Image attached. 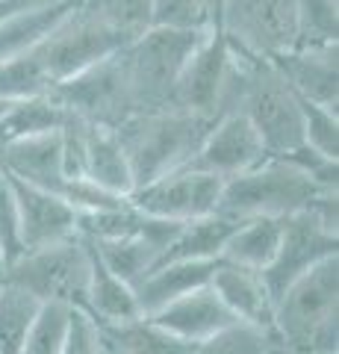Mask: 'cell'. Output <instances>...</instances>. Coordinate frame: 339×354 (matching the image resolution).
Segmentation results:
<instances>
[{"label":"cell","instance_id":"cell-17","mask_svg":"<svg viewBox=\"0 0 339 354\" xmlns=\"http://www.w3.org/2000/svg\"><path fill=\"white\" fill-rule=\"evenodd\" d=\"M151 319L166 330H171V334L189 339V342H201L206 337H213L215 330L236 322L231 316V310L224 307V301L215 295V290L210 283L174 298L171 304L159 307L157 313H151Z\"/></svg>","mask_w":339,"mask_h":354},{"label":"cell","instance_id":"cell-33","mask_svg":"<svg viewBox=\"0 0 339 354\" xmlns=\"http://www.w3.org/2000/svg\"><path fill=\"white\" fill-rule=\"evenodd\" d=\"M62 354H109L101 339V328H97L95 319L80 307H71Z\"/></svg>","mask_w":339,"mask_h":354},{"label":"cell","instance_id":"cell-35","mask_svg":"<svg viewBox=\"0 0 339 354\" xmlns=\"http://www.w3.org/2000/svg\"><path fill=\"white\" fill-rule=\"evenodd\" d=\"M9 104H12V97H0V115H3L6 109H9Z\"/></svg>","mask_w":339,"mask_h":354},{"label":"cell","instance_id":"cell-32","mask_svg":"<svg viewBox=\"0 0 339 354\" xmlns=\"http://www.w3.org/2000/svg\"><path fill=\"white\" fill-rule=\"evenodd\" d=\"M0 254H3V263L6 266L24 254L15 192H12V183H9V177H6L3 169H0Z\"/></svg>","mask_w":339,"mask_h":354},{"label":"cell","instance_id":"cell-18","mask_svg":"<svg viewBox=\"0 0 339 354\" xmlns=\"http://www.w3.org/2000/svg\"><path fill=\"white\" fill-rule=\"evenodd\" d=\"M77 3L80 0H45V3L18 9L15 15H9L0 24V62L18 59L32 50L50 30H57L77 9Z\"/></svg>","mask_w":339,"mask_h":354},{"label":"cell","instance_id":"cell-12","mask_svg":"<svg viewBox=\"0 0 339 354\" xmlns=\"http://www.w3.org/2000/svg\"><path fill=\"white\" fill-rule=\"evenodd\" d=\"M266 157L269 151L257 127L242 113H222L204 136L201 148L195 151L189 169H201L222 180H231L236 174L251 171Z\"/></svg>","mask_w":339,"mask_h":354},{"label":"cell","instance_id":"cell-21","mask_svg":"<svg viewBox=\"0 0 339 354\" xmlns=\"http://www.w3.org/2000/svg\"><path fill=\"white\" fill-rule=\"evenodd\" d=\"M86 245H89L92 272H89V292H86L83 310L97 325H118V322H127V319L142 316L136 290L106 269L104 260L97 257V251L92 248V242H86Z\"/></svg>","mask_w":339,"mask_h":354},{"label":"cell","instance_id":"cell-8","mask_svg":"<svg viewBox=\"0 0 339 354\" xmlns=\"http://www.w3.org/2000/svg\"><path fill=\"white\" fill-rule=\"evenodd\" d=\"M304 0H218L215 27L233 48L275 57L298 44Z\"/></svg>","mask_w":339,"mask_h":354},{"label":"cell","instance_id":"cell-2","mask_svg":"<svg viewBox=\"0 0 339 354\" xmlns=\"http://www.w3.org/2000/svg\"><path fill=\"white\" fill-rule=\"evenodd\" d=\"M215 118L192 115L183 109H151L133 113L122 124H115L118 142L127 153L136 189L157 177H166L192 162L195 151L201 148L204 136L210 133ZM133 189V192H136Z\"/></svg>","mask_w":339,"mask_h":354},{"label":"cell","instance_id":"cell-4","mask_svg":"<svg viewBox=\"0 0 339 354\" xmlns=\"http://www.w3.org/2000/svg\"><path fill=\"white\" fill-rule=\"evenodd\" d=\"M325 192H339V189H325L287 157H266L251 171L224 180L215 213L233 221H245L257 216L289 218L301 213V209H307Z\"/></svg>","mask_w":339,"mask_h":354},{"label":"cell","instance_id":"cell-6","mask_svg":"<svg viewBox=\"0 0 339 354\" xmlns=\"http://www.w3.org/2000/svg\"><path fill=\"white\" fill-rule=\"evenodd\" d=\"M130 36L122 30L109 27L106 21L86 12L77 3V9L62 21L57 30H50L36 48L27 50L24 57L32 62V68L45 80L48 92L57 83L68 80V77L86 71L89 65L113 57L118 48H124Z\"/></svg>","mask_w":339,"mask_h":354},{"label":"cell","instance_id":"cell-5","mask_svg":"<svg viewBox=\"0 0 339 354\" xmlns=\"http://www.w3.org/2000/svg\"><path fill=\"white\" fill-rule=\"evenodd\" d=\"M333 254H339V192H325L307 209L283 218L278 254L260 274L278 301L292 281Z\"/></svg>","mask_w":339,"mask_h":354},{"label":"cell","instance_id":"cell-37","mask_svg":"<svg viewBox=\"0 0 339 354\" xmlns=\"http://www.w3.org/2000/svg\"><path fill=\"white\" fill-rule=\"evenodd\" d=\"M271 354H280V351H278V346H275V348H271Z\"/></svg>","mask_w":339,"mask_h":354},{"label":"cell","instance_id":"cell-34","mask_svg":"<svg viewBox=\"0 0 339 354\" xmlns=\"http://www.w3.org/2000/svg\"><path fill=\"white\" fill-rule=\"evenodd\" d=\"M36 3H45V0H0V24H3L9 15H15L18 9H27Z\"/></svg>","mask_w":339,"mask_h":354},{"label":"cell","instance_id":"cell-28","mask_svg":"<svg viewBox=\"0 0 339 354\" xmlns=\"http://www.w3.org/2000/svg\"><path fill=\"white\" fill-rule=\"evenodd\" d=\"M218 18V0H151V24L210 30Z\"/></svg>","mask_w":339,"mask_h":354},{"label":"cell","instance_id":"cell-36","mask_svg":"<svg viewBox=\"0 0 339 354\" xmlns=\"http://www.w3.org/2000/svg\"><path fill=\"white\" fill-rule=\"evenodd\" d=\"M3 272H6V263H3V254H0V281H3Z\"/></svg>","mask_w":339,"mask_h":354},{"label":"cell","instance_id":"cell-29","mask_svg":"<svg viewBox=\"0 0 339 354\" xmlns=\"http://www.w3.org/2000/svg\"><path fill=\"white\" fill-rule=\"evenodd\" d=\"M68 316H71V304H62V301L41 304V313L36 319V325H32L21 354H62Z\"/></svg>","mask_w":339,"mask_h":354},{"label":"cell","instance_id":"cell-16","mask_svg":"<svg viewBox=\"0 0 339 354\" xmlns=\"http://www.w3.org/2000/svg\"><path fill=\"white\" fill-rule=\"evenodd\" d=\"M210 286L224 301V307L231 310L236 322L257 325L262 330H275V298H271L269 286L257 269L215 260Z\"/></svg>","mask_w":339,"mask_h":354},{"label":"cell","instance_id":"cell-13","mask_svg":"<svg viewBox=\"0 0 339 354\" xmlns=\"http://www.w3.org/2000/svg\"><path fill=\"white\" fill-rule=\"evenodd\" d=\"M9 177V174H6ZM18 204V225L24 251L45 248L53 242L77 236V209H74L62 195L30 186L18 177H9Z\"/></svg>","mask_w":339,"mask_h":354},{"label":"cell","instance_id":"cell-24","mask_svg":"<svg viewBox=\"0 0 339 354\" xmlns=\"http://www.w3.org/2000/svg\"><path fill=\"white\" fill-rule=\"evenodd\" d=\"M236 227L233 218L227 216H204L183 221V227L174 234V239L166 245V251L159 254V263H189V260H218L224 239L231 236V230Z\"/></svg>","mask_w":339,"mask_h":354},{"label":"cell","instance_id":"cell-10","mask_svg":"<svg viewBox=\"0 0 339 354\" xmlns=\"http://www.w3.org/2000/svg\"><path fill=\"white\" fill-rule=\"evenodd\" d=\"M65 113L77 115L92 124L115 127L122 124L127 115H133V104L127 97L122 68L115 62V53L101 62L89 65L86 71L68 77V80L57 83L48 92Z\"/></svg>","mask_w":339,"mask_h":354},{"label":"cell","instance_id":"cell-20","mask_svg":"<svg viewBox=\"0 0 339 354\" xmlns=\"http://www.w3.org/2000/svg\"><path fill=\"white\" fill-rule=\"evenodd\" d=\"M83 177L92 183L104 186V189L130 198L136 189L133 171H130L127 153L118 142L115 127L106 124H89L86 133V160H83Z\"/></svg>","mask_w":339,"mask_h":354},{"label":"cell","instance_id":"cell-1","mask_svg":"<svg viewBox=\"0 0 339 354\" xmlns=\"http://www.w3.org/2000/svg\"><path fill=\"white\" fill-rule=\"evenodd\" d=\"M280 354H339V254L316 263L275 301Z\"/></svg>","mask_w":339,"mask_h":354},{"label":"cell","instance_id":"cell-31","mask_svg":"<svg viewBox=\"0 0 339 354\" xmlns=\"http://www.w3.org/2000/svg\"><path fill=\"white\" fill-rule=\"evenodd\" d=\"M298 97V95H295ZM301 106V121H304V145L316 148L325 157L339 160V118L336 109H327L307 101V97H298Z\"/></svg>","mask_w":339,"mask_h":354},{"label":"cell","instance_id":"cell-14","mask_svg":"<svg viewBox=\"0 0 339 354\" xmlns=\"http://www.w3.org/2000/svg\"><path fill=\"white\" fill-rule=\"evenodd\" d=\"M280 77L298 97L336 109L339 106V65L336 44H307V48H289L269 57Z\"/></svg>","mask_w":339,"mask_h":354},{"label":"cell","instance_id":"cell-26","mask_svg":"<svg viewBox=\"0 0 339 354\" xmlns=\"http://www.w3.org/2000/svg\"><path fill=\"white\" fill-rule=\"evenodd\" d=\"M39 313L41 301L36 295L0 281V354H21Z\"/></svg>","mask_w":339,"mask_h":354},{"label":"cell","instance_id":"cell-23","mask_svg":"<svg viewBox=\"0 0 339 354\" xmlns=\"http://www.w3.org/2000/svg\"><path fill=\"white\" fill-rule=\"evenodd\" d=\"M280 234H283V218L257 216V218L236 221L231 236L224 239L218 260L262 272L271 260H275L278 245H280Z\"/></svg>","mask_w":339,"mask_h":354},{"label":"cell","instance_id":"cell-25","mask_svg":"<svg viewBox=\"0 0 339 354\" xmlns=\"http://www.w3.org/2000/svg\"><path fill=\"white\" fill-rule=\"evenodd\" d=\"M62 121H65V109L50 95L15 97L6 113L0 115V145L36 136V133L59 130Z\"/></svg>","mask_w":339,"mask_h":354},{"label":"cell","instance_id":"cell-15","mask_svg":"<svg viewBox=\"0 0 339 354\" xmlns=\"http://www.w3.org/2000/svg\"><path fill=\"white\" fill-rule=\"evenodd\" d=\"M0 169L9 177H18V180H24L30 186L62 195L68 174H65V165H62L59 130L36 133V136L0 145Z\"/></svg>","mask_w":339,"mask_h":354},{"label":"cell","instance_id":"cell-30","mask_svg":"<svg viewBox=\"0 0 339 354\" xmlns=\"http://www.w3.org/2000/svg\"><path fill=\"white\" fill-rule=\"evenodd\" d=\"M80 6L130 39L151 27V0H80Z\"/></svg>","mask_w":339,"mask_h":354},{"label":"cell","instance_id":"cell-3","mask_svg":"<svg viewBox=\"0 0 339 354\" xmlns=\"http://www.w3.org/2000/svg\"><path fill=\"white\" fill-rule=\"evenodd\" d=\"M204 36L206 30L151 24L148 30L130 39L124 48L115 50V62L122 68L133 113H151V109L168 106L174 80Z\"/></svg>","mask_w":339,"mask_h":354},{"label":"cell","instance_id":"cell-11","mask_svg":"<svg viewBox=\"0 0 339 354\" xmlns=\"http://www.w3.org/2000/svg\"><path fill=\"white\" fill-rule=\"evenodd\" d=\"M224 180L201 169H177L166 177H157L130 195V204L148 216L171 218V221H192L213 216L222 198Z\"/></svg>","mask_w":339,"mask_h":354},{"label":"cell","instance_id":"cell-22","mask_svg":"<svg viewBox=\"0 0 339 354\" xmlns=\"http://www.w3.org/2000/svg\"><path fill=\"white\" fill-rule=\"evenodd\" d=\"M109 354H192L198 342H189L157 325L151 316H136L118 325H97Z\"/></svg>","mask_w":339,"mask_h":354},{"label":"cell","instance_id":"cell-27","mask_svg":"<svg viewBox=\"0 0 339 354\" xmlns=\"http://www.w3.org/2000/svg\"><path fill=\"white\" fill-rule=\"evenodd\" d=\"M278 346L275 330H262L257 325L231 322L227 328L215 330L213 337L201 339L192 354H271Z\"/></svg>","mask_w":339,"mask_h":354},{"label":"cell","instance_id":"cell-19","mask_svg":"<svg viewBox=\"0 0 339 354\" xmlns=\"http://www.w3.org/2000/svg\"><path fill=\"white\" fill-rule=\"evenodd\" d=\"M215 269V260H189V263H159L154 266L145 278H142L133 290L139 298L142 316L157 313L159 307L171 304L174 298L198 290V286L210 283Z\"/></svg>","mask_w":339,"mask_h":354},{"label":"cell","instance_id":"cell-9","mask_svg":"<svg viewBox=\"0 0 339 354\" xmlns=\"http://www.w3.org/2000/svg\"><path fill=\"white\" fill-rule=\"evenodd\" d=\"M231 59H233V48L227 36L218 27H210L201 44L192 50V57L186 59L177 80H174L168 106L192 115L218 118L222 115L227 74H231Z\"/></svg>","mask_w":339,"mask_h":354},{"label":"cell","instance_id":"cell-7","mask_svg":"<svg viewBox=\"0 0 339 354\" xmlns=\"http://www.w3.org/2000/svg\"><path fill=\"white\" fill-rule=\"evenodd\" d=\"M89 272H92L89 245L77 234L45 248L24 251L18 260L6 266L3 281L32 292L41 304L62 301L83 310L86 292H89Z\"/></svg>","mask_w":339,"mask_h":354}]
</instances>
